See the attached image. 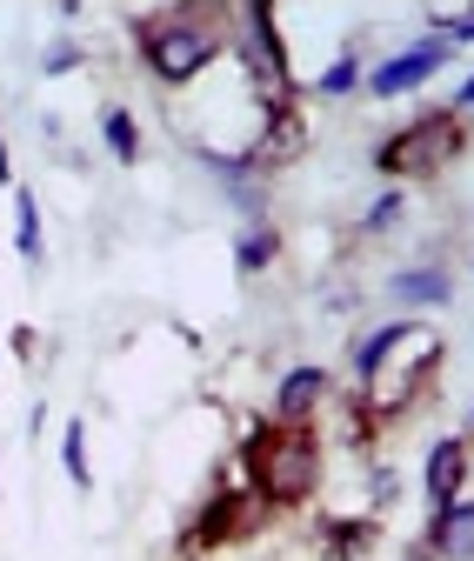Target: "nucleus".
I'll return each instance as SVG.
<instances>
[{"instance_id":"1","label":"nucleus","mask_w":474,"mask_h":561,"mask_svg":"<svg viewBox=\"0 0 474 561\" xmlns=\"http://www.w3.org/2000/svg\"><path fill=\"white\" fill-rule=\"evenodd\" d=\"M247 461H254V481H261V495H267V502H281V508H288V502H308V495H314L321 455H314V442H308L301 428L254 435Z\"/></svg>"},{"instance_id":"2","label":"nucleus","mask_w":474,"mask_h":561,"mask_svg":"<svg viewBox=\"0 0 474 561\" xmlns=\"http://www.w3.org/2000/svg\"><path fill=\"white\" fill-rule=\"evenodd\" d=\"M141 47H148V67H154L167 88L194 81L200 67L221 54V41H215L208 27H194L187 14H161V21H148V27H141Z\"/></svg>"},{"instance_id":"3","label":"nucleus","mask_w":474,"mask_h":561,"mask_svg":"<svg viewBox=\"0 0 474 561\" xmlns=\"http://www.w3.org/2000/svg\"><path fill=\"white\" fill-rule=\"evenodd\" d=\"M454 140H461L454 114H428V121H415V127H401L394 140H381L374 168H381V174H435V168L454 154Z\"/></svg>"},{"instance_id":"4","label":"nucleus","mask_w":474,"mask_h":561,"mask_svg":"<svg viewBox=\"0 0 474 561\" xmlns=\"http://www.w3.org/2000/svg\"><path fill=\"white\" fill-rule=\"evenodd\" d=\"M441 60H448V41H441V34H435V41H415L408 54H394V60H381L374 75H368V88H374V94H408V88H421V81L435 75Z\"/></svg>"},{"instance_id":"5","label":"nucleus","mask_w":474,"mask_h":561,"mask_svg":"<svg viewBox=\"0 0 474 561\" xmlns=\"http://www.w3.org/2000/svg\"><path fill=\"white\" fill-rule=\"evenodd\" d=\"M428 502H435V508L467 502V442H461V435L435 442V455H428Z\"/></svg>"},{"instance_id":"6","label":"nucleus","mask_w":474,"mask_h":561,"mask_svg":"<svg viewBox=\"0 0 474 561\" xmlns=\"http://www.w3.org/2000/svg\"><path fill=\"white\" fill-rule=\"evenodd\" d=\"M467 548H474V508H467V502H454V508H435V522H428V554L467 561Z\"/></svg>"},{"instance_id":"7","label":"nucleus","mask_w":474,"mask_h":561,"mask_svg":"<svg viewBox=\"0 0 474 561\" xmlns=\"http://www.w3.org/2000/svg\"><path fill=\"white\" fill-rule=\"evenodd\" d=\"M327 394V375L321 368H294L288 381H281V394H275V414H281V428H294V421H308V408Z\"/></svg>"},{"instance_id":"8","label":"nucleus","mask_w":474,"mask_h":561,"mask_svg":"<svg viewBox=\"0 0 474 561\" xmlns=\"http://www.w3.org/2000/svg\"><path fill=\"white\" fill-rule=\"evenodd\" d=\"M408 334H415L408 321H394V328H381V334H368V341H361V355H355V362H361V375L374 381V375H381V362H388V355H394V347H401V341H408Z\"/></svg>"},{"instance_id":"9","label":"nucleus","mask_w":474,"mask_h":561,"mask_svg":"<svg viewBox=\"0 0 474 561\" xmlns=\"http://www.w3.org/2000/svg\"><path fill=\"white\" fill-rule=\"evenodd\" d=\"M101 134H107L114 161H134V154H141V134H134V114H127V107H107V114H101Z\"/></svg>"},{"instance_id":"10","label":"nucleus","mask_w":474,"mask_h":561,"mask_svg":"<svg viewBox=\"0 0 474 561\" xmlns=\"http://www.w3.org/2000/svg\"><path fill=\"white\" fill-rule=\"evenodd\" d=\"M394 295L401 301H441L448 295V274L435 267V274H394Z\"/></svg>"},{"instance_id":"11","label":"nucleus","mask_w":474,"mask_h":561,"mask_svg":"<svg viewBox=\"0 0 474 561\" xmlns=\"http://www.w3.org/2000/svg\"><path fill=\"white\" fill-rule=\"evenodd\" d=\"M60 455H67V474H74V488H88V435H81V421H67V435H60Z\"/></svg>"},{"instance_id":"12","label":"nucleus","mask_w":474,"mask_h":561,"mask_svg":"<svg viewBox=\"0 0 474 561\" xmlns=\"http://www.w3.org/2000/svg\"><path fill=\"white\" fill-rule=\"evenodd\" d=\"M14 207H21V254L41 261V207H34V194H14Z\"/></svg>"},{"instance_id":"13","label":"nucleus","mask_w":474,"mask_h":561,"mask_svg":"<svg viewBox=\"0 0 474 561\" xmlns=\"http://www.w3.org/2000/svg\"><path fill=\"white\" fill-rule=\"evenodd\" d=\"M267 254H275V234H267V228H254V234L241 241V267L254 274V267H267Z\"/></svg>"},{"instance_id":"14","label":"nucleus","mask_w":474,"mask_h":561,"mask_svg":"<svg viewBox=\"0 0 474 561\" xmlns=\"http://www.w3.org/2000/svg\"><path fill=\"white\" fill-rule=\"evenodd\" d=\"M355 81H361V67H355V60H334L327 75H321V94H348Z\"/></svg>"},{"instance_id":"15","label":"nucleus","mask_w":474,"mask_h":561,"mask_svg":"<svg viewBox=\"0 0 474 561\" xmlns=\"http://www.w3.org/2000/svg\"><path fill=\"white\" fill-rule=\"evenodd\" d=\"M41 67H47V75H67V67H81V47H74V41H60V47H47Z\"/></svg>"},{"instance_id":"16","label":"nucleus","mask_w":474,"mask_h":561,"mask_svg":"<svg viewBox=\"0 0 474 561\" xmlns=\"http://www.w3.org/2000/svg\"><path fill=\"white\" fill-rule=\"evenodd\" d=\"M394 215H401V194H381V201L368 207V228H388Z\"/></svg>"},{"instance_id":"17","label":"nucleus","mask_w":474,"mask_h":561,"mask_svg":"<svg viewBox=\"0 0 474 561\" xmlns=\"http://www.w3.org/2000/svg\"><path fill=\"white\" fill-rule=\"evenodd\" d=\"M0 187H8V148H0Z\"/></svg>"},{"instance_id":"18","label":"nucleus","mask_w":474,"mask_h":561,"mask_svg":"<svg viewBox=\"0 0 474 561\" xmlns=\"http://www.w3.org/2000/svg\"><path fill=\"white\" fill-rule=\"evenodd\" d=\"M408 561H435V554H428V548H415V554H408Z\"/></svg>"}]
</instances>
